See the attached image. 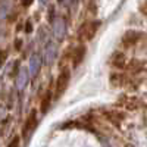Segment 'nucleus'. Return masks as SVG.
Returning a JSON list of instances; mask_svg holds the SVG:
<instances>
[{"instance_id":"obj_12","label":"nucleus","mask_w":147,"mask_h":147,"mask_svg":"<svg viewBox=\"0 0 147 147\" xmlns=\"http://www.w3.org/2000/svg\"><path fill=\"white\" fill-rule=\"evenodd\" d=\"M25 30H27L28 32L31 31V22H27V28H25Z\"/></svg>"},{"instance_id":"obj_6","label":"nucleus","mask_w":147,"mask_h":147,"mask_svg":"<svg viewBox=\"0 0 147 147\" xmlns=\"http://www.w3.org/2000/svg\"><path fill=\"white\" fill-rule=\"evenodd\" d=\"M125 55L122 52H115L112 56H110V65L116 69H122L125 66Z\"/></svg>"},{"instance_id":"obj_2","label":"nucleus","mask_w":147,"mask_h":147,"mask_svg":"<svg viewBox=\"0 0 147 147\" xmlns=\"http://www.w3.org/2000/svg\"><path fill=\"white\" fill-rule=\"evenodd\" d=\"M100 27V21H91V22H85L84 25L81 27L80 30V35L82 37L84 40L87 41H91L94 37H96V32Z\"/></svg>"},{"instance_id":"obj_5","label":"nucleus","mask_w":147,"mask_h":147,"mask_svg":"<svg viewBox=\"0 0 147 147\" xmlns=\"http://www.w3.org/2000/svg\"><path fill=\"white\" fill-rule=\"evenodd\" d=\"M140 38V32L134 31V30H129L124 34V37H122V46L124 47H131L134 46Z\"/></svg>"},{"instance_id":"obj_13","label":"nucleus","mask_w":147,"mask_h":147,"mask_svg":"<svg viewBox=\"0 0 147 147\" xmlns=\"http://www.w3.org/2000/svg\"><path fill=\"white\" fill-rule=\"evenodd\" d=\"M146 6H147V2H146Z\"/></svg>"},{"instance_id":"obj_1","label":"nucleus","mask_w":147,"mask_h":147,"mask_svg":"<svg viewBox=\"0 0 147 147\" xmlns=\"http://www.w3.org/2000/svg\"><path fill=\"white\" fill-rule=\"evenodd\" d=\"M69 80H71V72H69L68 68H63L62 71H60L59 77H57V81H56V90H55L56 99H59V97L65 93V90L68 88Z\"/></svg>"},{"instance_id":"obj_9","label":"nucleus","mask_w":147,"mask_h":147,"mask_svg":"<svg viewBox=\"0 0 147 147\" xmlns=\"http://www.w3.org/2000/svg\"><path fill=\"white\" fill-rule=\"evenodd\" d=\"M7 147H21V138H19V136H15L13 138H12L10 143L7 144Z\"/></svg>"},{"instance_id":"obj_4","label":"nucleus","mask_w":147,"mask_h":147,"mask_svg":"<svg viewBox=\"0 0 147 147\" xmlns=\"http://www.w3.org/2000/svg\"><path fill=\"white\" fill-rule=\"evenodd\" d=\"M85 52H87V49H85L84 44H80L75 50H74V53H72V65H74V68H78L82 63V60L85 57Z\"/></svg>"},{"instance_id":"obj_11","label":"nucleus","mask_w":147,"mask_h":147,"mask_svg":"<svg viewBox=\"0 0 147 147\" xmlns=\"http://www.w3.org/2000/svg\"><path fill=\"white\" fill-rule=\"evenodd\" d=\"M21 44H22V41L18 38V40L15 41V49H16V50H21Z\"/></svg>"},{"instance_id":"obj_10","label":"nucleus","mask_w":147,"mask_h":147,"mask_svg":"<svg viewBox=\"0 0 147 147\" xmlns=\"http://www.w3.org/2000/svg\"><path fill=\"white\" fill-rule=\"evenodd\" d=\"M6 59V53L5 52H0V65H3V60Z\"/></svg>"},{"instance_id":"obj_3","label":"nucleus","mask_w":147,"mask_h":147,"mask_svg":"<svg viewBox=\"0 0 147 147\" xmlns=\"http://www.w3.org/2000/svg\"><path fill=\"white\" fill-rule=\"evenodd\" d=\"M37 124H38V118H37V110L35 109H32L31 112H30V115H28V118H27V121H25V124H24V137H28V134L30 132H32L34 129H35V127H37Z\"/></svg>"},{"instance_id":"obj_8","label":"nucleus","mask_w":147,"mask_h":147,"mask_svg":"<svg viewBox=\"0 0 147 147\" xmlns=\"http://www.w3.org/2000/svg\"><path fill=\"white\" fill-rule=\"evenodd\" d=\"M38 65H40V60H38V56L34 55L31 57V62H30V66H31V72H32V75H35L37 74V69H38Z\"/></svg>"},{"instance_id":"obj_7","label":"nucleus","mask_w":147,"mask_h":147,"mask_svg":"<svg viewBox=\"0 0 147 147\" xmlns=\"http://www.w3.org/2000/svg\"><path fill=\"white\" fill-rule=\"evenodd\" d=\"M50 106H52V91L47 90V91L43 94L41 100H40V112H41L43 115H46V113L49 112V109H50Z\"/></svg>"}]
</instances>
